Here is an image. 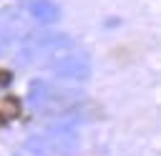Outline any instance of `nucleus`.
<instances>
[{
  "label": "nucleus",
  "instance_id": "1",
  "mask_svg": "<svg viewBox=\"0 0 161 156\" xmlns=\"http://www.w3.org/2000/svg\"><path fill=\"white\" fill-rule=\"evenodd\" d=\"M73 48V38L65 33H48V35H35V60L53 63L63 55H68Z\"/></svg>",
  "mask_w": 161,
  "mask_h": 156
},
{
  "label": "nucleus",
  "instance_id": "2",
  "mask_svg": "<svg viewBox=\"0 0 161 156\" xmlns=\"http://www.w3.org/2000/svg\"><path fill=\"white\" fill-rule=\"evenodd\" d=\"M50 68L55 70L58 78H68V81H86L91 75V60L83 53H68V55L53 60Z\"/></svg>",
  "mask_w": 161,
  "mask_h": 156
},
{
  "label": "nucleus",
  "instance_id": "3",
  "mask_svg": "<svg viewBox=\"0 0 161 156\" xmlns=\"http://www.w3.org/2000/svg\"><path fill=\"white\" fill-rule=\"evenodd\" d=\"M30 15H33L38 23L50 25V23H55V20L60 18V8H58V3H53V0H33V3H30Z\"/></svg>",
  "mask_w": 161,
  "mask_h": 156
},
{
  "label": "nucleus",
  "instance_id": "4",
  "mask_svg": "<svg viewBox=\"0 0 161 156\" xmlns=\"http://www.w3.org/2000/svg\"><path fill=\"white\" fill-rule=\"evenodd\" d=\"M50 88H53V83L43 81V78L30 81V86H28V106H30L33 111H40L43 103H45L48 96H50Z\"/></svg>",
  "mask_w": 161,
  "mask_h": 156
},
{
  "label": "nucleus",
  "instance_id": "5",
  "mask_svg": "<svg viewBox=\"0 0 161 156\" xmlns=\"http://www.w3.org/2000/svg\"><path fill=\"white\" fill-rule=\"evenodd\" d=\"M30 63H35V35L23 38V43H20L18 50H15V65L25 68V65H30Z\"/></svg>",
  "mask_w": 161,
  "mask_h": 156
},
{
  "label": "nucleus",
  "instance_id": "6",
  "mask_svg": "<svg viewBox=\"0 0 161 156\" xmlns=\"http://www.w3.org/2000/svg\"><path fill=\"white\" fill-rule=\"evenodd\" d=\"M23 146H25L33 156H50V151H48V141H45V133H33V136H28Z\"/></svg>",
  "mask_w": 161,
  "mask_h": 156
},
{
  "label": "nucleus",
  "instance_id": "7",
  "mask_svg": "<svg viewBox=\"0 0 161 156\" xmlns=\"http://www.w3.org/2000/svg\"><path fill=\"white\" fill-rule=\"evenodd\" d=\"M20 113V101L18 98H5L3 103H0V116L3 118H13V116H18Z\"/></svg>",
  "mask_w": 161,
  "mask_h": 156
},
{
  "label": "nucleus",
  "instance_id": "8",
  "mask_svg": "<svg viewBox=\"0 0 161 156\" xmlns=\"http://www.w3.org/2000/svg\"><path fill=\"white\" fill-rule=\"evenodd\" d=\"M10 81V73H0V83H8Z\"/></svg>",
  "mask_w": 161,
  "mask_h": 156
},
{
  "label": "nucleus",
  "instance_id": "9",
  "mask_svg": "<svg viewBox=\"0 0 161 156\" xmlns=\"http://www.w3.org/2000/svg\"><path fill=\"white\" fill-rule=\"evenodd\" d=\"M15 156H20V153H15Z\"/></svg>",
  "mask_w": 161,
  "mask_h": 156
}]
</instances>
